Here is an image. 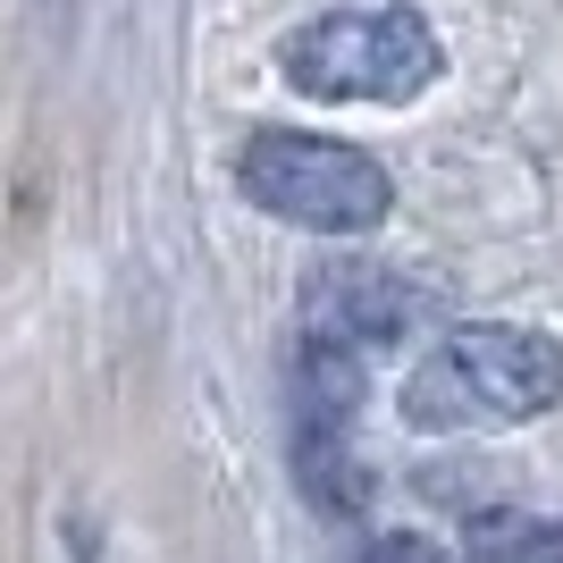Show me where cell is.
I'll return each mask as SVG.
<instances>
[{
    "label": "cell",
    "mask_w": 563,
    "mask_h": 563,
    "mask_svg": "<svg viewBox=\"0 0 563 563\" xmlns=\"http://www.w3.org/2000/svg\"><path fill=\"white\" fill-rule=\"evenodd\" d=\"M429 311V286H412L396 261H320L303 278V336L329 345H396Z\"/></svg>",
    "instance_id": "cell-5"
},
{
    "label": "cell",
    "mask_w": 563,
    "mask_h": 563,
    "mask_svg": "<svg viewBox=\"0 0 563 563\" xmlns=\"http://www.w3.org/2000/svg\"><path fill=\"white\" fill-rule=\"evenodd\" d=\"M235 186H244L253 211L286 219V228H311V235H362L396 202V177L362 143L311 135V126H261L235 152Z\"/></svg>",
    "instance_id": "cell-2"
},
{
    "label": "cell",
    "mask_w": 563,
    "mask_h": 563,
    "mask_svg": "<svg viewBox=\"0 0 563 563\" xmlns=\"http://www.w3.org/2000/svg\"><path fill=\"white\" fill-rule=\"evenodd\" d=\"M362 563H446V555H438V539H421V530H387V539L362 547Z\"/></svg>",
    "instance_id": "cell-7"
},
{
    "label": "cell",
    "mask_w": 563,
    "mask_h": 563,
    "mask_svg": "<svg viewBox=\"0 0 563 563\" xmlns=\"http://www.w3.org/2000/svg\"><path fill=\"white\" fill-rule=\"evenodd\" d=\"M463 563H563V514H488V521H471Z\"/></svg>",
    "instance_id": "cell-6"
},
{
    "label": "cell",
    "mask_w": 563,
    "mask_h": 563,
    "mask_svg": "<svg viewBox=\"0 0 563 563\" xmlns=\"http://www.w3.org/2000/svg\"><path fill=\"white\" fill-rule=\"evenodd\" d=\"M353 404H362V362H353V345L303 336V353H295V479H303V496L336 521L362 505Z\"/></svg>",
    "instance_id": "cell-4"
},
{
    "label": "cell",
    "mask_w": 563,
    "mask_h": 563,
    "mask_svg": "<svg viewBox=\"0 0 563 563\" xmlns=\"http://www.w3.org/2000/svg\"><path fill=\"white\" fill-rule=\"evenodd\" d=\"M278 68L311 101H412L446 68V51L421 9H329L286 34Z\"/></svg>",
    "instance_id": "cell-3"
},
{
    "label": "cell",
    "mask_w": 563,
    "mask_h": 563,
    "mask_svg": "<svg viewBox=\"0 0 563 563\" xmlns=\"http://www.w3.org/2000/svg\"><path fill=\"white\" fill-rule=\"evenodd\" d=\"M563 404V345L521 320H479L446 329L404 378V429L421 438H463V429H514Z\"/></svg>",
    "instance_id": "cell-1"
}]
</instances>
